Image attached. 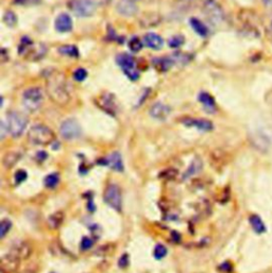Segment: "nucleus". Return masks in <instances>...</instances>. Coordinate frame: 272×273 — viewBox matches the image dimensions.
I'll return each instance as SVG.
<instances>
[{"instance_id":"cd10ccee","label":"nucleus","mask_w":272,"mask_h":273,"mask_svg":"<svg viewBox=\"0 0 272 273\" xmlns=\"http://www.w3.org/2000/svg\"><path fill=\"white\" fill-rule=\"evenodd\" d=\"M59 53L64 55V56L71 57V58L79 57V50H78V48L76 46H72V45H65V46L60 47Z\"/></svg>"},{"instance_id":"bb28decb","label":"nucleus","mask_w":272,"mask_h":273,"mask_svg":"<svg viewBox=\"0 0 272 273\" xmlns=\"http://www.w3.org/2000/svg\"><path fill=\"white\" fill-rule=\"evenodd\" d=\"M64 220V215L62 212H57L51 215L48 219V225L51 229H58Z\"/></svg>"},{"instance_id":"72a5a7b5","label":"nucleus","mask_w":272,"mask_h":273,"mask_svg":"<svg viewBox=\"0 0 272 273\" xmlns=\"http://www.w3.org/2000/svg\"><path fill=\"white\" fill-rule=\"evenodd\" d=\"M183 43H184V37L181 35H176L171 37L169 42H168V44H169L171 48H179L183 45Z\"/></svg>"},{"instance_id":"dca6fc26","label":"nucleus","mask_w":272,"mask_h":273,"mask_svg":"<svg viewBox=\"0 0 272 273\" xmlns=\"http://www.w3.org/2000/svg\"><path fill=\"white\" fill-rule=\"evenodd\" d=\"M150 115L151 117L155 119H159V120H165L168 116L170 115L171 113V109L164 105V103H155L153 105L150 109Z\"/></svg>"},{"instance_id":"c03bdc74","label":"nucleus","mask_w":272,"mask_h":273,"mask_svg":"<svg viewBox=\"0 0 272 273\" xmlns=\"http://www.w3.org/2000/svg\"><path fill=\"white\" fill-rule=\"evenodd\" d=\"M20 273H34V272H32V271H29V270H27V271H22V272H20Z\"/></svg>"},{"instance_id":"a19ab883","label":"nucleus","mask_w":272,"mask_h":273,"mask_svg":"<svg viewBox=\"0 0 272 273\" xmlns=\"http://www.w3.org/2000/svg\"><path fill=\"white\" fill-rule=\"evenodd\" d=\"M93 2L97 6H105V5H108L111 2V0H93Z\"/></svg>"},{"instance_id":"473e14b6","label":"nucleus","mask_w":272,"mask_h":273,"mask_svg":"<svg viewBox=\"0 0 272 273\" xmlns=\"http://www.w3.org/2000/svg\"><path fill=\"white\" fill-rule=\"evenodd\" d=\"M167 255V249L163 244H158L153 250V256L157 259H162Z\"/></svg>"},{"instance_id":"7c9ffc66","label":"nucleus","mask_w":272,"mask_h":273,"mask_svg":"<svg viewBox=\"0 0 272 273\" xmlns=\"http://www.w3.org/2000/svg\"><path fill=\"white\" fill-rule=\"evenodd\" d=\"M12 228V222L9 219H3L2 222H0V237L5 238L9 231Z\"/></svg>"},{"instance_id":"c756f323","label":"nucleus","mask_w":272,"mask_h":273,"mask_svg":"<svg viewBox=\"0 0 272 273\" xmlns=\"http://www.w3.org/2000/svg\"><path fill=\"white\" fill-rule=\"evenodd\" d=\"M4 21L8 27H11V28L14 27V26H16L17 23V17L15 15V13L12 11H7L4 15Z\"/></svg>"},{"instance_id":"412c9836","label":"nucleus","mask_w":272,"mask_h":273,"mask_svg":"<svg viewBox=\"0 0 272 273\" xmlns=\"http://www.w3.org/2000/svg\"><path fill=\"white\" fill-rule=\"evenodd\" d=\"M172 58H158L153 60V66L159 72H166L174 66Z\"/></svg>"},{"instance_id":"f03ea898","label":"nucleus","mask_w":272,"mask_h":273,"mask_svg":"<svg viewBox=\"0 0 272 273\" xmlns=\"http://www.w3.org/2000/svg\"><path fill=\"white\" fill-rule=\"evenodd\" d=\"M19 55L31 61H40L47 54V47L42 43L34 44L30 38L23 37L18 47Z\"/></svg>"},{"instance_id":"2f4dec72","label":"nucleus","mask_w":272,"mask_h":273,"mask_svg":"<svg viewBox=\"0 0 272 273\" xmlns=\"http://www.w3.org/2000/svg\"><path fill=\"white\" fill-rule=\"evenodd\" d=\"M128 45H129V48H130L133 53H138V51H140L142 48V42L138 37H132L131 40L129 41Z\"/></svg>"},{"instance_id":"7ed1b4c3","label":"nucleus","mask_w":272,"mask_h":273,"mask_svg":"<svg viewBox=\"0 0 272 273\" xmlns=\"http://www.w3.org/2000/svg\"><path fill=\"white\" fill-rule=\"evenodd\" d=\"M28 139L32 145L46 146L56 139V134L47 126L36 125L29 130Z\"/></svg>"},{"instance_id":"5701e85b","label":"nucleus","mask_w":272,"mask_h":273,"mask_svg":"<svg viewBox=\"0 0 272 273\" xmlns=\"http://www.w3.org/2000/svg\"><path fill=\"white\" fill-rule=\"evenodd\" d=\"M199 101L203 105V108L205 111L210 112V113H214L216 112V103H215V99L209 94V93H205L202 92L199 95Z\"/></svg>"},{"instance_id":"c9c22d12","label":"nucleus","mask_w":272,"mask_h":273,"mask_svg":"<svg viewBox=\"0 0 272 273\" xmlns=\"http://www.w3.org/2000/svg\"><path fill=\"white\" fill-rule=\"evenodd\" d=\"M27 178H28L27 172H26L24 170H18L14 176V181H15L16 184H21L22 182L27 180Z\"/></svg>"},{"instance_id":"0eeeda50","label":"nucleus","mask_w":272,"mask_h":273,"mask_svg":"<svg viewBox=\"0 0 272 273\" xmlns=\"http://www.w3.org/2000/svg\"><path fill=\"white\" fill-rule=\"evenodd\" d=\"M203 13L206 15V18L214 24H219L224 21V10L215 0H205L203 5Z\"/></svg>"},{"instance_id":"a211bd4d","label":"nucleus","mask_w":272,"mask_h":273,"mask_svg":"<svg viewBox=\"0 0 272 273\" xmlns=\"http://www.w3.org/2000/svg\"><path fill=\"white\" fill-rule=\"evenodd\" d=\"M10 252L14 253L20 259H27L32 253V246L27 241H19L13 245Z\"/></svg>"},{"instance_id":"a878e982","label":"nucleus","mask_w":272,"mask_h":273,"mask_svg":"<svg viewBox=\"0 0 272 273\" xmlns=\"http://www.w3.org/2000/svg\"><path fill=\"white\" fill-rule=\"evenodd\" d=\"M190 24L192 29L195 30V32L197 34H199L200 36H206L209 34V29H207L206 26L198 18H191L190 19Z\"/></svg>"},{"instance_id":"b1692460","label":"nucleus","mask_w":272,"mask_h":273,"mask_svg":"<svg viewBox=\"0 0 272 273\" xmlns=\"http://www.w3.org/2000/svg\"><path fill=\"white\" fill-rule=\"evenodd\" d=\"M202 165H203V163H202L201 159L196 158L190 163L189 167L186 169V171L183 175V180H187L193 176H196L197 173H199L202 169Z\"/></svg>"},{"instance_id":"6ab92c4d","label":"nucleus","mask_w":272,"mask_h":273,"mask_svg":"<svg viewBox=\"0 0 272 273\" xmlns=\"http://www.w3.org/2000/svg\"><path fill=\"white\" fill-rule=\"evenodd\" d=\"M162 21L161 15H159L158 13L149 12L146 14H142V16L139 19V23L142 28H151L155 27V26L160 24Z\"/></svg>"},{"instance_id":"4c0bfd02","label":"nucleus","mask_w":272,"mask_h":273,"mask_svg":"<svg viewBox=\"0 0 272 273\" xmlns=\"http://www.w3.org/2000/svg\"><path fill=\"white\" fill-rule=\"evenodd\" d=\"M129 265V255L128 254H123L120 258H119V261H118V266L120 268H127Z\"/></svg>"},{"instance_id":"4468645a","label":"nucleus","mask_w":272,"mask_h":273,"mask_svg":"<svg viewBox=\"0 0 272 273\" xmlns=\"http://www.w3.org/2000/svg\"><path fill=\"white\" fill-rule=\"evenodd\" d=\"M181 121H182V123H184L187 127H195L199 129L200 131H204V132L212 131V130L214 129L213 123L210 120H206V119H195V118H190V117H185V118Z\"/></svg>"},{"instance_id":"f3484780","label":"nucleus","mask_w":272,"mask_h":273,"mask_svg":"<svg viewBox=\"0 0 272 273\" xmlns=\"http://www.w3.org/2000/svg\"><path fill=\"white\" fill-rule=\"evenodd\" d=\"M117 11L123 16H133L137 13L138 8L133 0H119Z\"/></svg>"},{"instance_id":"79ce46f5","label":"nucleus","mask_w":272,"mask_h":273,"mask_svg":"<svg viewBox=\"0 0 272 273\" xmlns=\"http://www.w3.org/2000/svg\"><path fill=\"white\" fill-rule=\"evenodd\" d=\"M6 53H7V51H6V49L4 48V49L2 50V62H3V63L6 62V60H8L7 58H9V56H6Z\"/></svg>"},{"instance_id":"e433bc0d","label":"nucleus","mask_w":272,"mask_h":273,"mask_svg":"<svg viewBox=\"0 0 272 273\" xmlns=\"http://www.w3.org/2000/svg\"><path fill=\"white\" fill-rule=\"evenodd\" d=\"M93 239H90L89 237H84L81 241V249L83 251H86L88 249L92 248V245H93Z\"/></svg>"},{"instance_id":"9d476101","label":"nucleus","mask_w":272,"mask_h":273,"mask_svg":"<svg viewBox=\"0 0 272 273\" xmlns=\"http://www.w3.org/2000/svg\"><path fill=\"white\" fill-rule=\"evenodd\" d=\"M117 63L129 79L132 81H136L138 79L139 73L136 68V63L131 56H129L127 54H122L118 56Z\"/></svg>"},{"instance_id":"20e7f679","label":"nucleus","mask_w":272,"mask_h":273,"mask_svg":"<svg viewBox=\"0 0 272 273\" xmlns=\"http://www.w3.org/2000/svg\"><path fill=\"white\" fill-rule=\"evenodd\" d=\"M43 103V92L40 87H30L22 94V106L30 113L41 108Z\"/></svg>"},{"instance_id":"6e6552de","label":"nucleus","mask_w":272,"mask_h":273,"mask_svg":"<svg viewBox=\"0 0 272 273\" xmlns=\"http://www.w3.org/2000/svg\"><path fill=\"white\" fill-rule=\"evenodd\" d=\"M106 203L111 206L113 210L120 212L122 207V197L120 188L116 184H110L106 190L105 194H103Z\"/></svg>"},{"instance_id":"f8f14e48","label":"nucleus","mask_w":272,"mask_h":273,"mask_svg":"<svg viewBox=\"0 0 272 273\" xmlns=\"http://www.w3.org/2000/svg\"><path fill=\"white\" fill-rule=\"evenodd\" d=\"M96 103H97V106L101 110L107 112L110 115H115V113H116V102H115V99H114L113 95L108 94V93L102 94L96 99Z\"/></svg>"},{"instance_id":"f257e3e1","label":"nucleus","mask_w":272,"mask_h":273,"mask_svg":"<svg viewBox=\"0 0 272 273\" xmlns=\"http://www.w3.org/2000/svg\"><path fill=\"white\" fill-rule=\"evenodd\" d=\"M46 92L50 100L59 107H65L70 101L71 94L68 81L62 72L53 70L46 78Z\"/></svg>"},{"instance_id":"1a4fd4ad","label":"nucleus","mask_w":272,"mask_h":273,"mask_svg":"<svg viewBox=\"0 0 272 273\" xmlns=\"http://www.w3.org/2000/svg\"><path fill=\"white\" fill-rule=\"evenodd\" d=\"M60 133L63 138L67 140H73L82 135V128L76 119L69 118L62 122L60 127Z\"/></svg>"},{"instance_id":"423d86ee","label":"nucleus","mask_w":272,"mask_h":273,"mask_svg":"<svg viewBox=\"0 0 272 273\" xmlns=\"http://www.w3.org/2000/svg\"><path fill=\"white\" fill-rule=\"evenodd\" d=\"M96 4L93 0H70L69 10L78 17H90L96 12Z\"/></svg>"},{"instance_id":"a18cd8bd","label":"nucleus","mask_w":272,"mask_h":273,"mask_svg":"<svg viewBox=\"0 0 272 273\" xmlns=\"http://www.w3.org/2000/svg\"><path fill=\"white\" fill-rule=\"evenodd\" d=\"M133 2H136V0H133Z\"/></svg>"},{"instance_id":"58836bf2","label":"nucleus","mask_w":272,"mask_h":273,"mask_svg":"<svg viewBox=\"0 0 272 273\" xmlns=\"http://www.w3.org/2000/svg\"><path fill=\"white\" fill-rule=\"evenodd\" d=\"M14 3L20 6H30V5H35L37 3H40V0H15Z\"/></svg>"},{"instance_id":"9b49d317","label":"nucleus","mask_w":272,"mask_h":273,"mask_svg":"<svg viewBox=\"0 0 272 273\" xmlns=\"http://www.w3.org/2000/svg\"><path fill=\"white\" fill-rule=\"evenodd\" d=\"M21 259L14 253L9 252L2 257V273H14L20 264Z\"/></svg>"},{"instance_id":"ea45409f","label":"nucleus","mask_w":272,"mask_h":273,"mask_svg":"<svg viewBox=\"0 0 272 273\" xmlns=\"http://www.w3.org/2000/svg\"><path fill=\"white\" fill-rule=\"evenodd\" d=\"M219 269L221 271H224V272H231L233 270V266L229 262H226L222 265L219 266Z\"/></svg>"},{"instance_id":"4be33fe9","label":"nucleus","mask_w":272,"mask_h":273,"mask_svg":"<svg viewBox=\"0 0 272 273\" xmlns=\"http://www.w3.org/2000/svg\"><path fill=\"white\" fill-rule=\"evenodd\" d=\"M249 222L253 229V231L256 234H264L267 231V228L265 226V222L263 221V219L256 215V214H252L249 217Z\"/></svg>"},{"instance_id":"2eb2a0df","label":"nucleus","mask_w":272,"mask_h":273,"mask_svg":"<svg viewBox=\"0 0 272 273\" xmlns=\"http://www.w3.org/2000/svg\"><path fill=\"white\" fill-rule=\"evenodd\" d=\"M55 27L56 30L61 33L70 32L72 29V19L68 14H66V13H62V14H60L57 17Z\"/></svg>"},{"instance_id":"c85d7f7f","label":"nucleus","mask_w":272,"mask_h":273,"mask_svg":"<svg viewBox=\"0 0 272 273\" xmlns=\"http://www.w3.org/2000/svg\"><path fill=\"white\" fill-rule=\"evenodd\" d=\"M60 183V176L57 172L50 173L45 177L44 179V185L47 188H55Z\"/></svg>"},{"instance_id":"39448f33","label":"nucleus","mask_w":272,"mask_h":273,"mask_svg":"<svg viewBox=\"0 0 272 273\" xmlns=\"http://www.w3.org/2000/svg\"><path fill=\"white\" fill-rule=\"evenodd\" d=\"M7 126L9 133L13 137H19L26 130L28 125V118L22 113L11 112L7 117Z\"/></svg>"},{"instance_id":"ddd939ff","label":"nucleus","mask_w":272,"mask_h":273,"mask_svg":"<svg viewBox=\"0 0 272 273\" xmlns=\"http://www.w3.org/2000/svg\"><path fill=\"white\" fill-rule=\"evenodd\" d=\"M102 165L109 166L113 170L116 171H123V162L121 159V155L119 152H113L111 153L107 159H103L101 162Z\"/></svg>"},{"instance_id":"393cba45","label":"nucleus","mask_w":272,"mask_h":273,"mask_svg":"<svg viewBox=\"0 0 272 273\" xmlns=\"http://www.w3.org/2000/svg\"><path fill=\"white\" fill-rule=\"evenodd\" d=\"M21 159V154L16 151H10L5 154L3 159V165L5 168H12Z\"/></svg>"},{"instance_id":"aec40b11","label":"nucleus","mask_w":272,"mask_h":273,"mask_svg":"<svg viewBox=\"0 0 272 273\" xmlns=\"http://www.w3.org/2000/svg\"><path fill=\"white\" fill-rule=\"evenodd\" d=\"M144 43L147 47L153 50H159L163 47L164 41H163V38L158 34L148 33L144 36Z\"/></svg>"},{"instance_id":"f704fd0d","label":"nucleus","mask_w":272,"mask_h":273,"mask_svg":"<svg viewBox=\"0 0 272 273\" xmlns=\"http://www.w3.org/2000/svg\"><path fill=\"white\" fill-rule=\"evenodd\" d=\"M87 77V71L83 68H79L77 69L75 72H73V79L78 82H82L86 79Z\"/></svg>"},{"instance_id":"37998d69","label":"nucleus","mask_w":272,"mask_h":273,"mask_svg":"<svg viewBox=\"0 0 272 273\" xmlns=\"http://www.w3.org/2000/svg\"><path fill=\"white\" fill-rule=\"evenodd\" d=\"M263 3L265 6L269 7V8H272V0H263Z\"/></svg>"}]
</instances>
